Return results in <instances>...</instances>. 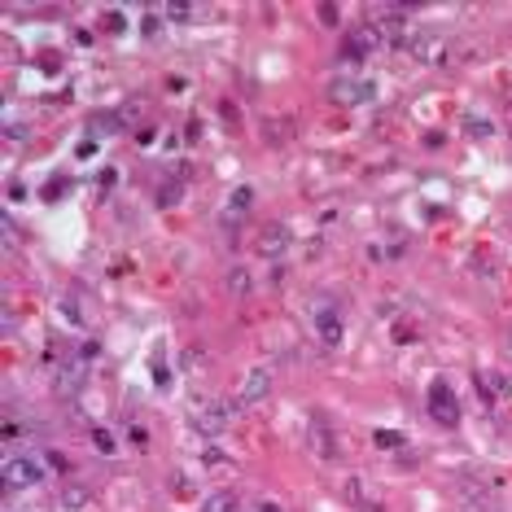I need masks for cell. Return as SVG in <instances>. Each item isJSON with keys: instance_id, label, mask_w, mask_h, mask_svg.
Returning <instances> with one entry per match:
<instances>
[{"instance_id": "obj_1", "label": "cell", "mask_w": 512, "mask_h": 512, "mask_svg": "<svg viewBox=\"0 0 512 512\" xmlns=\"http://www.w3.org/2000/svg\"><path fill=\"white\" fill-rule=\"evenodd\" d=\"M0 482H5V491H27V486L44 482V464L31 455H9L5 464H0Z\"/></svg>"}, {"instance_id": "obj_2", "label": "cell", "mask_w": 512, "mask_h": 512, "mask_svg": "<svg viewBox=\"0 0 512 512\" xmlns=\"http://www.w3.org/2000/svg\"><path fill=\"white\" fill-rule=\"evenodd\" d=\"M328 101H338V106H364V101H372V84L355 79V74H338L328 84Z\"/></svg>"}, {"instance_id": "obj_3", "label": "cell", "mask_w": 512, "mask_h": 512, "mask_svg": "<svg viewBox=\"0 0 512 512\" xmlns=\"http://www.w3.org/2000/svg\"><path fill=\"white\" fill-rule=\"evenodd\" d=\"M311 320H316V333H320V346H324V350H338V346H342V333H346L338 306H316Z\"/></svg>"}, {"instance_id": "obj_4", "label": "cell", "mask_w": 512, "mask_h": 512, "mask_svg": "<svg viewBox=\"0 0 512 512\" xmlns=\"http://www.w3.org/2000/svg\"><path fill=\"white\" fill-rule=\"evenodd\" d=\"M429 416L438 425H455L460 421V407H455V394H451L447 381H433L429 386Z\"/></svg>"}, {"instance_id": "obj_5", "label": "cell", "mask_w": 512, "mask_h": 512, "mask_svg": "<svg viewBox=\"0 0 512 512\" xmlns=\"http://www.w3.org/2000/svg\"><path fill=\"white\" fill-rule=\"evenodd\" d=\"M306 438H311V451L320 460H338V433L328 429L324 412H311V425H306Z\"/></svg>"}, {"instance_id": "obj_6", "label": "cell", "mask_w": 512, "mask_h": 512, "mask_svg": "<svg viewBox=\"0 0 512 512\" xmlns=\"http://www.w3.org/2000/svg\"><path fill=\"white\" fill-rule=\"evenodd\" d=\"M267 394H272V368H254V372H245V381H241L237 403L245 407V403H259V399H267Z\"/></svg>"}, {"instance_id": "obj_7", "label": "cell", "mask_w": 512, "mask_h": 512, "mask_svg": "<svg viewBox=\"0 0 512 512\" xmlns=\"http://www.w3.org/2000/svg\"><path fill=\"white\" fill-rule=\"evenodd\" d=\"M289 245V228H280V223H267L263 233H259V250L263 254H280Z\"/></svg>"}, {"instance_id": "obj_8", "label": "cell", "mask_w": 512, "mask_h": 512, "mask_svg": "<svg viewBox=\"0 0 512 512\" xmlns=\"http://www.w3.org/2000/svg\"><path fill=\"white\" fill-rule=\"evenodd\" d=\"M289 132H294L289 118H267V123H263V140H267V145H289Z\"/></svg>"}, {"instance_id": "obj_9", "label": "cell", "mask_w": 512, "mask_h": 512, "mask_svg": "<svg viewBox=\"0 0 512 512\" xmlns=\"http://www.w3.org/2000/svg\"><path fill=\"white\" fill-rule=\"evenodd\" d=\"M201 433H219L223 425H228V412H223V407H211V412H197V421H193Z\"/></svg>"}, {"instance_id": "obj_10", "label": "cell", "mask_w": 512, "mask_h": 512, "mask_svg": "<svg viewBox=\"0 0 512 512\" xmlns=\"http://www.w3.org/2000/svg\"><path fill=\"white\" fill-rule=\"evenodd\" d=\"M368 48H372V35H368V31H355V35L346 40V48H342V57H350V62H360V57L368 53Z\"/></svg>"}, {"instance_id": "obj_11", "label": "cell", "mask_w": 512, "mask_h": 512, "mask_svg": "<svg viewBox=\"0 0 512 512\" xmlns=\"http://www.w3.org/2000/svg\"><path fill=\"white\" fill-rule=\"evenodd\" d=\"M201 512H237V495L233 491H215V495H206Z\"/></svg>"}, {"instance_id": "obj_12", "label": "cell", "mask_w": 512, "mask_h": 512, "mask_svg": "<svg viewBox=\"0 0 512 512\" xmlns=\"http://www.w3.org/2000/svg\"><path fill=\"white\" fill-rule=\"evenodd\" d=\"M464 132H469V140H486V136H491V118H482V114H464Z\"/></svg>"}, {"instance_id": "obj_13", "label": "cell", "mask_w": 512, "mask_h": 512, "mask_svg": "<svg viewBox=\"0 0 512 512\" xmlns=\"http://www.w3.org/2000/svg\"><path fill=\"white\" fill-rule=\"evenodd\" d=\"M250 201H254L250 189H233V197H228V215H250Z\"/></svg>"}, {"instance_id": "obj_14", "label": "cell", "mask_w": 512, "mask_h": 512, "mask_svg": "<svg viewBox=\"0 0 512 512\" xmlns=\"http://www.w3.org/2000/svg\"><path fill=\"white\" fill-rule=\"evenodd\" d=\"M228 289H233V294H250V272L233 267V272H228Z\"/></svg>"}, {"instance_id": "obj_15", "label": "cell", "mask_w": 512, "mask_h": 512, "mask_svg": "<svg viewBox=\"0 0 512 512\" xmlns=\"http://www.w3.org/2000/svg\"><path fill=\"white\" fill-rule=\"evenodd\" d=\"M92 438H96V447H101V455H114V438H110V433H106V429H96V433H92Z\"/></svg>"}, {"instance_id": "obj_16", "label": "cell", "mask_w": 512, "mask_h": 512, "mask_svg": "<svg viewBox=\"0 0 512 512\" xmlns=\"http://www.w3.org/2000/svg\"><path fill=\"white\" fill-rule=\"evenodd\" d=\"M377 447H403V433H390V429H381V433H377Z\"/></svg>"}, {"instance_id": "obj_17", "label": "cell", "mask_w": 512, "mask_h": 512, "mask_svg": "<svg viewBox=\"0 0 512 512\" xmlns=\"http://www.w3.org/2000/svg\"><path fill=\"white\" fill-rule=\"evenodd\" d=\"M193 13H197V9H189V5H171V9H167L171 22H184V18H193Z\"/></svg>"}, {"instance_id": "obj_18", "label": "cell", "mask_w": 512, "mask_h": 512, "mask_svg": "<svg viewBox=\"0 0 512 512\" xmlns=\"http://www.w3.org/2000/svg\"><path fill=\"white\" fill-rule=\"evenodd\" d=\"M259 512H280V508H276L272 499H263V508H259Z\"/></svg>"}]
</instances>
